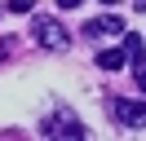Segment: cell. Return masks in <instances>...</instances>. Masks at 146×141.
Wrapping results in <instances>:
<instances>
[{
    "label": "cell",
    "instance_id": "1",
    "mask_svg": "<svg viewBox=\"0 0 146 141\" xmlns=\"http://www.w3.org/2000/svg\"><path fill=\"white\" fill-rule=\"evenodd\" d=\"M31 35H36V44H40V49H49V53H62L66 44H71V31H66L58 18H36Z\"/></svg>",
    "mask_w": 146,
    "mask_h": 141
},
{
    "label": "cell",
    "instance_id": "2",
    "mask_svg": "<svg viewBox=\"0 0 146 141\" xmlns=\"http://www.w3.org/2000/svg\"><path fill=\"white\" fill-rule=\"evenodd\" d=\"M44 137H58V141H84L89 132H84V123L75 119L71 110H53L44 119Z\"/></svg>",
    "mask_w": 146,
    "mask_h": 141
},
{
    "label": "cell",
    "instance_id": "3",
    "mask_svg": "<svg viewBox=\"0 0 146 141\" xmlns=\"http://www.w3.org/2000/svg\"><path fill=\"white\" fill-rule=\"evenodd\" d=\"M106 110H111V119L128 123V128H142L146 123V101H133V97H111Z\"/></svg>",
    "mask_w": 146,
    "mask_h": 141
},
{
    "label": "cell",
    "instance_id": "4",
    "mask_svg": "<svg viewBox=\"0 0 146 141\" xmlns=\"http://www.w3.org/2000/svg\"><path fill=\"white\" fill-rule=\"evenodd\" d=\"M84 35H89V40H98V35H124V22H119L115 13H102V18H93V22L84 26Z\"/></svg>",
    "mask_w": 146,
    "mask_h": 141
},
{
    "label": "cell",
    "instance_id": "5",
    "mask_svg": "<svg viewBox=\"0 0 146 141\" xmlns=\"http://www.w3.org/2000/svg\"><path fill=\"white\" fill-rule=\"evenodd\" d=\"M98 66L102 70H119V66H128V53L124 49H102L98 53Z\"/></svg>",
    "mask_w": 146,
    "mask_h": 141
},
{
    "label": "cell",
    "instance_id": "6",
    "mask_svg": "<svg viewBox=\"0 0 146 141\" xmlns=\"http://www.w3.org/2000/svg\"><path fill=\"white\" fill-rule=\"evenodd\" d=\"M119 40H124V53H128V62H142V57H146V49H142V40H137V35H119Z\"/></svg>",
    "mask_w": 146,
    "mask_h": 141
},
{
    "label": "cell",
    "instance_id": "7",
    "mask_svg": "<svg viewBox=\"0 0 146 141\" xmlns=\"http://www.w3.org/2000/svg\"><path fill=\"white\" fill-rule=\"evenodd\" d=\"M133 79H137V88L146 93V62H133Z\"/></svg>",
    "mask_w": 146,
    "mask_h": 141
},
{
    "label": "cell",
    "instance_id": "8",
    "mask_svg": "<svg viewBox=\"0 0 146 141\" xmlns=\"http://www.w3.org/2000/svg\"><path fill=\"white\" fill-rule=\"evenodd\" d=\"M9 9H13V13H27V9H31V0H13Z\"/></svg>",
    "mask_w": 146,
    "mask_h": 141
},
{
    "label": "cell",
    "instance_id": "9",
    "mask_svg": "<svg viewBox=\"0 0 146 141\" xmlns=\"http://www.w3.org/2000/svg\"><path fill=\"white\" fill-rule=\"evenodd\" d=\"M75 5H80V0H58V9H75Z\"/></svg>",
    "mask_w": 146,
    "mask_h": 141
},
{
    "label": "cell",
    "instance_id": "10",
    "mask_svg": "<svg viewBox=\"0 0 146 141\" xmlns=\"http://www.w3.org/2000/svg\"><path fill=\"white\" fill-rule=\"evenodd\" d=\"M102 5H115V0H102Z\"/></svg>",
    "mask_w": 146,
    "mask_h": 141
}]
</instances>
